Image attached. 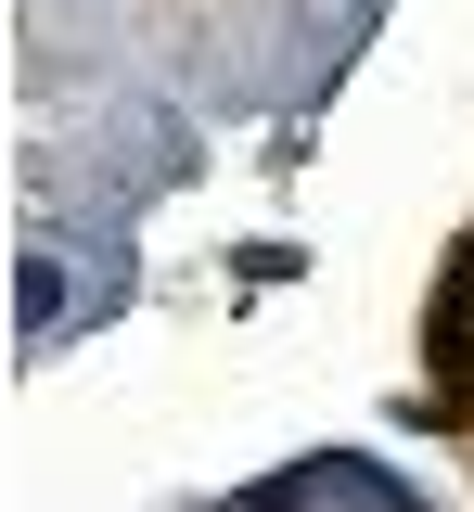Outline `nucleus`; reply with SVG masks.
<instances>
[{
	"mask_svg": "<svg viewBox=\"0 0 474 512\" xmlns=\"http://www.w3.org/2000/svg\"><path fill=\"white\" fill-rule=\"evenodd\" d=\"M52 320H65V269H52V256H26V333H52Z\"/></svg>",
	"mask_w": 474,
	"mask_h": 512,
	"instance_id": "obj_1",
	"label": "nucleus"
}]
</instances>
